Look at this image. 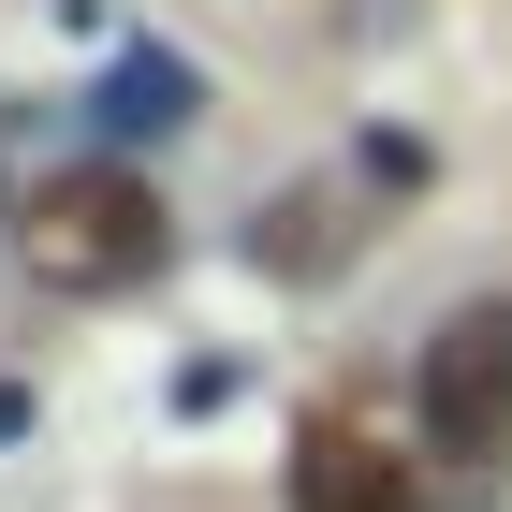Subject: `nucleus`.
Instances as JSON below:
<instances>
[{"label":"nucleus","instance_id":"f03ea898","mask_svg":"<svg viewBox=\"0 0 512 512\" xmlns=\"http://www.w3.org/2000/svg\"><path fill=\"white\" fill-rule=\"evenodd\" d=\"M425 439L439 454H512V293H483V308H454L425 337Z\"/></svg>","mask_w":512,"mask_h":512},{"label":"nucleus","instance_id":"f257e3e1","mask_svg":"<svg viewBox=\"0 0 512 512\" xmlns=\"http://www.w3.org/2000/svg\"><path fill=\"white\" fill-rule=\"evenodd\" d=\"M30 264L59 293H132L161 264V191L132 161H74V176H44L30 191Z\"/></svg>","mask_w":512,"mask_h":512},{"label":"nucleus","instance_id":"7ed1b4c3","mask_svg":"<svg viewBox=\"0 0 512 512\" xmlns=\"http://www.w3.org/2000/svg\"><path fill=\"white\" fill-rule=\"evenodd\" d=\"M293 512H410V469L366 425H308L293 439Z\"/></svg>","mask_w":512,"mask_h":512},{"label":"nucleus","instance_id":"20e7f679","mask_svg":"<svg viewBox=\"0 0 512 512\" xmlns=\"http://www.w3.org/2000/svg\"><path fill=\"white\" fill-rule=\"evenodd\" d=\"M103 118H118V132H161V118H191V88L161 74V59H132V74L103 88Z\"/></svg>","mask_w":512,"mask_h":512}]
</instances>
